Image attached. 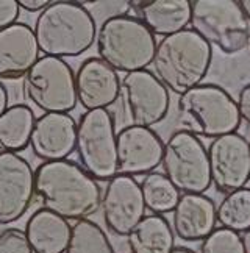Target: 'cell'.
<instances>
[{
    "label": "cell",
    "mask_w": 250,
    "mask_h": 253,
    "mask_svg": "<svg viewBox=\"0 0 250 253\" xmlns=\"http://www.w3.org/2000/svg\"><path fill=\"white\" fill-rule=\"evenodd\" d=\"M35 196L42 208L69 220H83L100 208L102 189L79 163H41L35 170Z\"/></svg>",
    "instance_id": "6da1fadb"
},
{
    "label": "cell",
    "mask_w": 250,
    "mask_h": 253,
    "mask_svg": "<svg viewBox=\"0 0 250 253\" xmlns=\"http://www.w3.org/2000/svg\"><path fill=\"white\" fill-rule=\"evenodd\" d=\"M33 33L40 53L64 60L89 50L95 42L97 25L83 3L56 0L36 17Z\"/></svg>",
    "instance_id": "7a4b0ae2"
},
{
    "label": "cell",
    "mask_w": 250,
    "mask_h": 253,
    "mask_svg": "<svg viewBox=\"0 0 250 253\" xmlns=\"http://www.w3.org/2000/svg\"><path fill=\"white\" fill-rule=\"evenodd\" d=\"M211 60V45L191 28H185L157 42L152 60L153 75L167 91L181 95L202 84L209 71Z\"/></svg>",
    "instance_id": "3957f363"
},
{
    "label": "cell",
    "mask_w": 250,
    "mask_h": 253,
    "mask_svg": "<svg viewBox=\"0 0 250 253\" xmlns=\"http://www.w3.org/2000/svg\"><path fill=\"white\" fill-rule=\"evenodd\" d=\"M177 114L180 128L199 139H216L235 133L241 125L236 100L222 86L213 83H202L181 94Z\"/></svg>",
    "instance_id": "277c9868"
},
{
    "label": "cell",
    "mask_w": 250,
    "mask_h": 253,
    "mask_svg": "<svg viewBox=\"0 0 250 253\" xmlns=\"http://www.w3.org/2000/svg\"><path fill=\"white\" fill-rule=\"evenodd\" d=\"M97 58L116 72L144 71L152 64L157 40L139 19L119 14L102 22L95 35Z\"/></svg>",
    "instance_id": "5b68a950"
},
{
    "label": "cell",
    "mask_w": 250,
    "mask_h": 253,
    "mask_svg": "<svg viewBox=\"0 0 250 253\" xmlns=\"http://www.w3.org/2000/svg\"><path fill=\"white\" fill-rule=\"evenodd\" d=\"M189 24L192 32L225 55L241 52L247 45L250 27L236 0H194Z\"/></svg>",
    "instance_id": "8992f818"
},
{
    "label": "cell",
    "mask_w": 250,
    "mask_h": 253,
    "mask_svg": "<svg viewBox=\"0 0 250 253\" xmlns=\"http://www.w3.org/2000/svg\"><path fill=\"white\" fill-rule=\"evenodd\" d=\"M82 169L95 181H108L118 173L116 130L108 110L84 111L75 133V149Z\"/></svg>",
    "instance_id": "52a82bcc"
},
{
    "label": "cell",
    "mask_w": 250,
    "mask_h": 253,
    "mask_svg": "<svg viewBox=\"0 0 250 253\" xmlns=\"http://www.w3.org/2000/svg\"><path fill=\"white\" fill-rule=\"evenodd\" d=\"M24 95L44 114H69L77 106L71 64L61 58L40 56L24 77Z\"/></svg>",
    "instance_id": "ba28073f"
},
{
    "label": "cell",
    "mask_w": 250,
    "mask_h": 253,
    "mask_svg": "<svg viewBox=\"0 0 250 253\" xmlns=\"http://www.w3.org/2000/svg\"><path fill=\"white\" fill-rule=\"evenodd\" d=\"M160 166L181 194H204L211 186L207 149L197 136L188 131L177 130L169 136Z\"/></svg>",
    "instance_id": "9c48e42d"
},
{
    "label": "cell",
    "mask_w": 250,
    "mask_h": 253,
    "mask_svg": "<svg viewBox=\"0 0 250 253\" xmlns=\"http://www.w3.org/2000/svg\"><path fill=\"white\" fill-rule=\"evenodd\" d=\"M119 97L130 125L150 128L165 121L169 113V91L147 69L125 74L121 79Z\"/></svg>",
    "instance_id": "30bf717a"
},
{
    "label": "cell",
    "mask_w": 250,
    "mask_h": 253,
    "mask_svg": "<svg viewBox=\"0 0 250 253\" xmlns=\"http://www.w3.org/2000/svg\"><path fill=\"white\" fill-rule=\"evenodd\" d=\"M209 178L217 192L230 194L250 180V149L249 141L239 133L219 136L209 142L208 149Z\"/></svg>",
    "instance_id": "8fae6325"
},
{
    "label": "cell",
    "mask_w": 250,
    "mask_h": 253,
    "mask_svg": "<svg viewBox=\"0 0 250 253\" xmlns=\"http://www.w3.org/2000/svg\"><path fill=\"white\" fill-rule=\"evenodd\" d=\"M100 208L107 230L116 236H127L146 214L139 183L130 175L116 173L107 181Z\"/></svg>",
    "instance_id": "7c38bea8"
},
{
    "label": "cell",
    "mask_w": 250,
    "mask_h": 253,
    "mask_svg": "<svg viewBox=\"0 0 250 253\" xmlns=\"http://www.w3.org/2000/svg\"><path fill=\"white\" fill-rule=\"evenodd\" d=\"M35 197V170L19 153L0 152V225H9L30 208Z\"/></svg>",
    "instance_id": "4fadbf2b"
},
{
    "label": "cell",
    "mask_w": 250,
    "mask_h": 253,
    "mask_svg": "<svg viewBox=\"0 0 250 253\" xmlns=\"http://www.w3.org/2000/svg\"><path fill=\"white\" fill-rule=\"evenodd\" d=\"M163 147L157 131L146 126L127 125L116 134L118 173L124 175H147L155 172L161 164Z\"/></svg>",
    "instance_id": "5bb4252c"
},
{
    "label": "cell",
    "mask_w": 250,
    "mask_h": 253,
    "mask_svg": "<svg viewBox=\"0 0 250 253\" xmlns=\"http://www.w3.org/2000/svg\"><path fill=\"white\" fill-rule=\"evenodd\" d=\"M75 92L77 103L86 111L107 110L119 99L121 79L100 58H86L75 74Z\"/></svg>",
    "instance_id": "9a60e30c"
},
{
    "label": "cell",
    "mask_w": 250,
    "mask_h": 253,
    "mask_svg": "<svg viewBox=\"0 0 250 253\" xmlns=\"http://www.w3.org/2000/svg\"><path fill=\"white\" fill-rule=\"evenodd\" d=\"M75 133L77 122L71 114H42L32 130V152L42 163L67 160L75 149Z\"/></svg>",
    "instance_id": "2e32d148"
},
{
    "label": "cell",
    "mask_w": 250,
    "mask_h": 253,
    "mask_svg": "<svg viewBox=\"0 0 250 253\" xmlns=\"http://www.w3.org/2000/svg\"><path fill=\"white\" fill-rule=\"evenodd\" d=\"M40 60L33 28L16 22L0 30V80L24 79Z\"/></svg>",
    "instance_id": "e0dca14e"
},
{
    "label": "cell",
    "mask_w": 250,
    "mask_h": 253,
    "mask_svg": "<svg viewBox=\"0 0 250 253\" xmlns=\"http://www.w3.org/2000/svg\"><path fill=\"white\" fill-rule=\"evenodd\" d=\"M216 222V203L205 194H181L172 211V231L185 242L204 241Z\"/></svg>",
    "instance_id": "ac0fdd59"
},
{
    "label": "cell",
    "mask_w": 250,
    "mask_h": 253,
    "mask_svg": "<svg viewBox=\"0 0 250 253\" xmlns=\"http://www.w3.org/2000/svg\"><path fill=\"white\" fill-rule=\"evenodd\" d=\"M136 19L146 25L153 36L166 38L185 30L191 19V2L188 0H150L130 2Z\"/></svg>",
    "instance_id": "d6986e66"
},
{
    "label": "cell",
    "mask_w": 250,
    "mask_h": 253,
    "mask_svg": "<svg viewBox=\"0 0 250 253\" xmlns=\"http://www.w3.org/2000/svg\"><path fill=\"white\" fill-rule=\"evenodd\" d=\"M24 233L33 253H64L72 225L55 212L40 208L28 217Z\"/></svg>",
    "instance_id": "ffe728a7"
},
{
    "label": "cell",
    "mask_w": 250,
    "mask_h": 253,
    "mask_svg": "<svg viewBox=\"0 0 250 253\" xmlns=\"http://www.w3.org/2000/svg\"><path fill=\"white\" fill-rule=\"evenodd\" d=\"M130 253H170L175 247V235L165 216L149 214L127 235Z\"/></svg>",
    "instance_id": "44dd1931"
},
{
    "label": "cell",
    "mask_w": 250,
    "mask_h": 253,
    "mask_svg": "<svg viewBox=\"0 0 250 253\" xmlns=\"http://www.w3.org/2000/svg\"><path fill=\"white\" fill-rule=\"evenodd\" d=\"M35 113L28 105H11L0 116V152L19 153L30 145Z\"/></svg>",
    "instance_id": "7402d4cb"
},
{
    "label": "cell",
    "mask_w": 250,
    "mask_h": 253,
    "mask_svg": "<svg viewBox=\"0 0 250 253\" xmlns=\"http://www.w3.org/2000/svg\"><path fill=\"white\" fill-rule=\"evenodd\" d=\"M144 207L152 214H160L165 216L167 212H172L180 199V192L174 188L165 173L150 172L142 178L139 183Z\"/></svg>",
    "instance_id": "603a6c76"
},
{
    "label": "cell",
    "mask_w": 250,
    "mask_h": 253,
    "mask_svg": "<svg viewBox=\"0 0 250 253\" xmlns=\"http://www.w3.org/2000/svg\"><path fill=\"white\" fill-rule=\"evenodd\" d=\"M216 220L220 227L235 233L250 228V188L227 194L216 208Z\"/></svg>",
    "instance_id": "cb8c5ba5"
},
{
    "label": "cell",
    "mask_w": 250,
    "mask_h": 253,
    "mask_svg": "<svg viewBox=\"0 0 250 253\" xmlns=\"http://www.w3.org/2000/svg\"><path fill=\"white\" fill-rule=\"evenodd\" d=\"M64 253H114V249L99 223L83 219L72 225L71 241Z\"/></svg>",
    "instance_id": "d4e9b609"
},
{
    "label": "cell",
    "mask_w": 250,
    "mask_h": 253,
    "mask_svg": "<svg viewBox=\"0 0 250 253\" xmlns=\"http://www.w3.org/2000/svg\"><path fill=\"white\" fill-rule=\"evenodd\" d=\"M200 253H244V247L239 233L219 227L202 241Z\"/></svg>",
    "instance_id": "484cf974"
},
{
    "label": "cell",
    "mask_w": 250,
    "mask_h": 253,
    "mask_svg": "<svg viewBox=\"0 0 250 253\" xmlns=\"http://www.w3.org/2000/svg\"><path fill=\"white\" fill-rule=\"evenodd\" d=\"M0 253H33V252L22 230L6 228L0 233Z\"/></svg>",
    "instance_id": "4316f807"
},
{
    "label": "cell",
    "mask_w": 250,
    "mask_h": 253,
    "mask_svg": "<svg viewBox=\"0 0 250 253\" xmlns=\"http://www.w3.org/2000/svg\"><path fill=\"white\" fill-rule=\"evenodd\" d=\"M19 9L16 0H0V30L17 22Z\"/></svg>",
    "instance_id": "83f0119b"
},
{
    "label": "cell",
    "mask_w": 250,
    "mask_h": 253,
    "mask_svg": "<svg viewBox=\"0 0 250 253\" xmlns=\"http://www.w3.org/2000/svg\"><path fill=\"white\" fill-rule=\"evenodd\" d=\"M236 105H238L239 118L250 126V82L239 91Z\"/></svg>",
    "instance_id": "f1b7e54d"
},
{
    "label": "cell",
    "mask_w": 250,
    "mask_h": 253,
    "mask_svg": "<svg viewBox=\"0 0 250 253\" xmlns=\"http://www.w3.org/2000/svg\"><path fill=\"white\" fill-rule=\"evenodd\" d=\"M49 3L50 2H47V0H19V2H17L19 8L25 9V11H28V13L42 11V9Z\"/></svg>",
    "instance_id": "f546056e"
},
{
    "label": "cell",
    "mask_w": 250,
    "mask_h": 253,
    "mask_svg": "<svg viewBox=\"0 0 250 253\" xmlns=\"http://www.w3.org/2000/svg\"><path fill=\"white\" fill-rule=\"evenodd\" d=\"M8 100H9L8 91H6L5 84L0 82V116H2L6 111V108H8Z\"/></svg>",
    "instance_id": "4dcf8cb0"
},
{
    "label": "cell",
    "mask_w": 250,
    "mask_h": 253,
    "mask_svg": "<svg viewBox=\"0 0 250 253\" xmlns=\"http://www.w3.org/2000/svg\"><path fill=\"white\" fill-rule=\"evenodd\" d=\"M243 241V247H244V253H250V228L246 230L241 236Z\"/></svg>",
    "instance_id": "1f68e13d"
},
{
    "label": "cell",
    "mask_w": 250,
    "mask_h": 253,
    "mask_svg": "<svg viewBox=\"0 0 250 253\" xmlns=\"http://www.w3.org/2000/svg\"><path fill=\"white\" fill-rule=\"evenodd\" d=\"M239 6H241L243 13L246 14L247 21H250V0H241V2H239Z\"/></svg>",
    "instance_id": "d6a6232c"
},
{
    "label": "cell",
    "mask_w": 250,
    "mask_h": 253,
    "mask_svg": "<svg viewBox=\"0 0 250 253\" xmlns=\"http://www.w3.org/2000/svg\"><path fill=\"white\" fill-rule=\"evenodd\" d=\"M170 253H196V252H192L191 249H186V247H177L174 249Z\"/></svg>",
    "instance_id": "836d02e7"
},
{
    "label": "cell",
    "mask_w": 250,
    "mask_h": 253,
    "mask_svg": "<svg viewBox=\"0 0 250 253\" xmlns=\"http://www.w3.org/2000/svg\"><path fill=\"white\" fill-rule=\"evenodd\" d=\"M246 47L249 48V52H250V33H249V38H247V45Z\"/></svg>",
    "instance_id": "e575fe53"
},
{
    "label": "cell",
    "mask_w": 250,
    "mask_h": 253,
    "mask_svg": "<svg viewBox=\"0 0 250 253\" xmlns=\"http://www.w3.org/2000/svg\"><path fill=\"white\" fill-rule=\"evenodd\" d=\"M249 149H250V141H249Z\"/></svg>",
    "instance_id": "d590c367"
}]
</instances>
